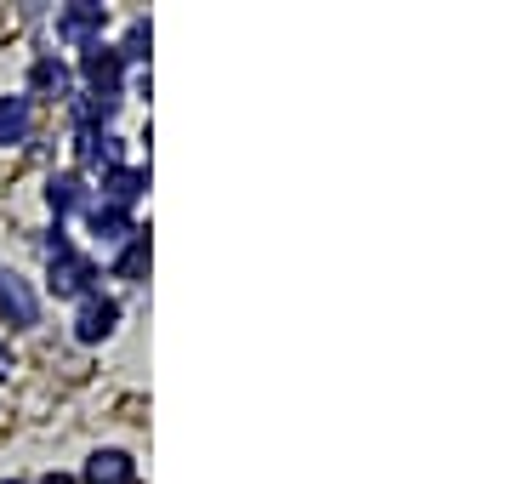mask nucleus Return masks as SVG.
Segmentation results:
<instances>
[{"instance_id":"2","label":"nucleus","mask_w":512,"mask_h":484,"mask_svg":"<svg viewBox=\"0 0 512 484\" xmlns=\"http://www.w3.org/2000/svg\"><path fill=\"white\" fill-rule=\"evenodd\" d=\"M80 75H86V86H92L97 97H120V80H126V57H120V46H86L80 52Z\"/></svg>"},{"instance_id":"1","label":"nucleus","mask_w":512,"mask_h":484,"mask_svg":"<svg viewBox=\"0 0 512 484\" xmlns=\"http://www.w3.org/2000/svg\"><path fill=\"white\" fill-rule=\"evenodd\" d=\"M92 280H97L92 257H80V251L57 234L52 240V291L57 297H92Z\"/></svg>"},{"instance_id":"4","label":"nucleus","mask_w":512,"mask_h":484,"mask_svg":"<svg viewBox=\"0 0 512 484\" xmlns=\"http://www.w3.org/2000/svg\"><path fill=\"white\" fill-rule=\"evenodd\" d=\"M114 325H120V302L114 297H97V291L80 297V314H74V336H80V342H103Z\"/></svg>"},{"instance_id":"11","label":"nucleus","mask_w":512,"mask_h":484,"mask_svg":"<svg viewBox=\"0 0 512 484\" xmlns=\"http://www.w3.org/2000/svg\"><path fill=\"white\" fill-rule=\"evenodd\" d=\"M148 188V171H131V166H114V171H103V194H109V205H120L126 211L137 194Z\"/></svg>"},{"instance_id":"13","label":"nucleus","mask_w":512,"mask_h":484,"mask_svg":"<svg viewBox=\"0 0 512 484\" xmlns=\"http://www.w3.org/2000/svg\"><path fill=\"white\" fill-rule=\"evenodd\" d=\"M80 200H86V188H80V177H74V171H63V177H52V183H46V205L57 211V223H63Z\"/></svg>"},{"instance_id":"8","label":"nucleus","mask_w":512,"mask_h":484,"mask_svg":"<svg viewBox=\"0 0 512 484\" xmlns=\"http://www.w3.org/2000/svg\"><path fill=\"white\" fill-rule=\"evenodd\" d=\"M74 154H80L86 171H114L120 166V137H114V131H80Z\"/></svg>"},{"instance_id":"15","label":"nucleus","mask_w":512,"mask_h":484,"mask_svg":"<svg viewBox=\"0 0 512 484\" xmlns=\"http://www.w3.org/2000/svg\"><path fill=\"white\" fill-rule=\"evenodd\" d=\"M143 46H148V23H131V35H126V52H120V57H148Z\"/></svg>"},{"instance_id":"10","label":"nucleus","mask_w":512,"mask_h":484,"mask_svg":"<svg viewBox=\"0 0 512 484\" xmlns=\"http://www.w3.org/2000/svg\"><path fill=\"white\" fill-rule=\"evenodd\" d=\"M29 92L35 97H69V63L63 57H35V69H29Z\"/></svg>"},{"instance_id":"17","label":"nucleus","mask_w":512,"mask_h":484,"mask_svg":"<svg viewBox=\"0 0 512 484\" xmlns=\"http://www.w3.org/2000/svg\"><path fill=\"white\" fill-rule=\"evenodd\" d=\"M46 484H69V479H63V473H52V479H46Z\"/></svg>"},{"instance_id":"6","label":"nucleus","mask_w":512,"mask_h":484,"mask_svg":"<svg viewBox=\"0 0 512 484\" xmlns=\"http://www.w3.org/2000/svg\"><path fill=\"white\" fill-rule=\"evenodd\" d=\"M86 228H92V240L97 245H120V240H131L137 228H131V211H120V205H86Z\"/></svg>"},{"instance_id":"12","label":"nucleus","mask_w":512,"mask_h":484,"mask_svg":"<svg viewBox=\"0 0 512 484\" xmlns=\"http://www.w3.org/2000/svg\"><path fill=\"white\" fill-rule=\"evenodd\" d=\"M114 109H120V97H97V92L74 97V120H80V131H103L114 120Z\"/></svg>"},{"instance_id":"3","label":"nucleus","mask_w":512,"mask_h":484,"mask_svg":"<svg viewBox=\"0 0 512 484\" xmlns=\"http://www.w3.org/2000/svg\"><path fill=\"white\" fill-rule=\"evenodd\" d=\"M103 23H109V6H97V0H74V6L57 12V40H69V46H97Z\"/></svg>"},{"instance_id":"14","label":"nucleus","mask_w":512,"mask_h":484,"mask_svg":"<svg viewBox=\"0 0 512 484\" xmlns=\"http://www.w3.org/2000/svg\"><path fill=\"white\" fill-rule=\"evenodd\" d=\"M114 274H120V280H143L148 274V234L143 228L126 240V251H120V262H114Z\"/></svg>"},{"instance_id":"16","label":"nucleus","mask_w":512,"mask_h":484,"mask_svg":"<svg viewBox=\"0 0 512 484\" xmlns=\"http://www.w3.org/2000/svg\"><path fill=\"white\" fill-rule=\"evenodd\" d=\"M12 371V354H6V342H0V376Z\"/></svg>"},{"instance_id":"5","label":"nucleus","mask_w":512,"mask_h":484,"mask_svg":"<svg viewBox=\"0 0 512 484\" xmlns=\"http://www.w3.org/2000/svg\"><path fill=\"white\" fill-rule=\"evenodd\" d=\"M35 314H40V302H35V291L12 274V268H0V319L6 325H35Z\"/></svg>"},{"instance_id":"7","label":"nucleus","mask_w":512,"mask_h":484,"mask_svg":"<svg viewBox=\"0 0 512 484\" xmlns=\"http://www.w3.org/2000/svg\"><path fill=\"white\" fill-rule=\"evenodd\" d=\"M35 131V97H0V143H29Z\"/></svg>"},{"instance_id":"9","label":"nucleus","mask_w":512,"mask_h":484,"mask_svg":"<svg viewBox=\"0 0 512 484\" xmlns=\"http://www.w3.org/2000/svg\"><path fill=\"white\" fill-rule=\"evenodd\" d=\"M86 484H137V462H131L126 450H92Z\"/></svg>"},{"instance_id":"18","label":"nucleus","mask_w":512,"mask_h":484,"mask_svg":"<svg viewBox=\"0 0 512 484\" xmlns=\"http://www.w3.org/2000/svg\"><path fill=\"white\" fill-rule=\"evenodd\" d=\"M6 484H18V479H6Z\"/></svg>"}]
</instances>
